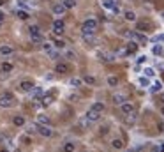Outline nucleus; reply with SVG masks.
Listing matches in <instances>:
<instances>
[{"label": "nucleus", "instance_id": "nucleus-1", "mask_svg": "<svg viewBox=\"0 0 164 152\" xmlns=\"http://www.w3.org/2000/svg\"><path fill=\"white\" fill-rule=\"evenodd\" d=\"M29 34H30L32 41H34L36 44H43V34H41V29H39L37 25H30Z\"/></svg>", "mask_w": 164, "mask_h": 152}, {"label": "nucleus", "instance_id": "nucleus-2", "mask_svg": "<svg viewBox=\"0 0 164 152\" xmlns=\"http://www.w3.org/2000/svg\"><path fill=\"white\" fill-rule=\"evenodd\" d=\"M97 30V21L95 20H85L81 27V34H95Z\"/></svg>", "mask_w": 164, "mask_h": 152}, {"label": "nucleus", "instance_id": "nucleus-3", "mask_svg": "<svg viewBox=\"0 0 164 152\" xmlns=\"http://www.w3.org/2000/svg\"><path fill=\"white\" fill-rule=\"evenodd\" d=\"M13 103H14V97H13L11 94H2L0 95V106H2V108H11Z\"/></svg>", "mask_w": 164, "mask_h": 152}, {"label": "nucleus", "instance_id": "nucleus-4", "mask_svg": "<svg viewBox=\"0 0 164 152\" xmlns=\"http://www.w3.org/2000/svg\"><path fill=\"white\" fill-rule=\"evenodd\" d=\"M37 133L44 138H51L53 136V129H50V126H43V124H39L37 126Z\"/></svg>", "mask_w": 164, "mask_h": 152}, {"label": "nucleus", "instance_id": "nucleus-5", "mask_svg": "<svg viewBox=\"0 0 164 152\" xmlns=\"http://www.w3.org/2000/svg\"><path fill=\"white\" fill-rule=\"evenodd\" d=\"M102 7L109 9V11H113V13H118L120 9H118V0H102Z\"/></svg>", "mask_w": 164, "mask_h": 152}, {"label": "nucleus", "instance_id": "nucleus-6", "mask_svg": "<svg viewBox=\"0 0 164 152\" xmlns=\"http://www.w3.org/2000/svg\"><path fill=\"white\" fill-rule=\"evenodd\" d=\"M64 29H65V23L62 21V20H55V21H53V34L62 36V34H64Z\"/></svg>", "mask_w": 164, "mask_h": 152}, {"label": "nucleus", "instance_id": "nucleus-7", "mask_svg": "<svg viewBox=\"0 0 164 152\" xmlns=\"http://www.w3.org/2000/svg\"><path fill=\"white\" fill-rule=\"evenodd\" d=\"M43 50L46 51V53H48L51 58H53V60L57 58V51L53 50V44H51V43H43Z\"/></svg>", "mask_w": 164, "mask_h": 152}, {"label": "nucleus", "instance_id": "nucleus-8", "mask_svg": "<svg viewBox=\"0 0 164 152\" xmlns=\"http://www.w3.org/2000/svg\"><path fill=\"white\" fill-rule=\"evenodd\" d=\"M86 119H88V120H90V122H97V120H99V119H101V113H99V111H95V110H92V108H90V110H88V111H86Z\"/></svg>", "mask_w": 164, "mask_h": 152}, {"label": "nucleus", "instance_id": "nucleus-9", "mask_svg": "<svg viewBox=\"0 0 164 152\" xmlns=\"http://www.w3.org/2000/svg\"><path fill=\"white\" fill-rule=\"evenodd\" d=\"M65 13V6L62 4V2H57L55 6H53V14H57V16H62Z\"/></svg>", "mask_w": 164, "mask_h": 152}, {"label": "nucleus", "instance_id": "nucleus-10", "mask_svg": "<svg viewBox=\"0 0 164 152\" xmlns=\"http://www.w3.org/2000/svg\"><path fill=\"white\" fill-rule=\"evenodd\" d=\"M111 99H113V104H116V106H120V104H124V103L127 101V97L124 94H113Z\"/></svg>", "mask_w": 164, "mask_h": 152}, {"label": "nucleus", "instance_id": "nucleus-11", "mask_svg": "<svg viewBox=\"0 0 164 152\" xmlns=\"http://www.w3.org/2000/svg\"><path fill=\"white\" fill-rule=\"evenodd\" d=\"M120 110H122V113H124V115H129V113H132V111H134V106H132V104H131V103H124V104H120Z\"/></svg>", "mask_w": 164, "mask_h": 152}, {"label": "nucleus", "instance_id": "nucleus-12", "mask_svg": "<svg viewBox=\"0 0 164 152\" xmlns=\"http://www.w3.org/2000/svg\"><path fill=\"white\" fill-rule=\"evenodd\" d=\"M37 124H43V126H50L51 124V119L48 115H44V113H39L37 115Z\"/></svg>", "mask_w": 164, "mask_h": 152}, {"label": "nucleus", "instance_id": "nucleus-13", "mask_svg": "<svg viewBox=\"0 0 164 152\" xmlns=\"http://www.w3.org/2000/svg\"><path fill=\"white\" fill-rule=\"evenodd\" d=\"M99 57H101V60H104V62H113L115 60V55L113 53H108V51H99Z\"/></svg>", "mask_w": 164, "mask_h": 152}, {"label": "nucleus", "instance_id": "nucleus-14", "mask_svg": "<svg viewBox=\"0 0 164 152\" xmlns=\"http://www.w3.org/2000/svg\"><path fill=\"white\" fill-rule=\"evenodd\" d=\"M20 87H21L23 92H32V90H34V83H32V81H29V80H25V81H21V83H20Z\"/></svg>", "mask_w": 164, "mask_h": 152}, {"label": "nucleus", "instance_id": "nucleus-15", "mask_svg": "<svg viewBox=\"0 0 164 152\" xmlns=\"http://www.w3.org/2000/svg\"><path fill=\"white\" fill-rule=\"evenodd\" d=\"M132 37H134L138 43H141V44H147V43H148V37L143 36V34H139V32H132Z\"/></svg>", "mask_w": 164, "mask_h": 152}, {"label": "nucleus", "instance_id": "nucleus-16", "mask_svg": "<svg viewBox=\"0 0 164 152\" xmlns=\"http://www.w3.org/2000/svg\"><path fill=\"white\" fill-rule=\"evenodd\" d=\"M0 55H13V46L2 44V46H0Z\"/></svg>", "mask_w": 164, "mask_h": 152}, {"label": "nucleus", "instance_id": "nucleus-17", "mask_svg": "<svg viewBox=\"0 0 164 152\" xmlns=\"http://www.w3.org/2000/svg\"><path fill=\"white\" fill-rule=\"evenodd\" d=\"M41 101H43V103H41L43 106H50L51 103H53V95H51V94H46L43 99H41Z\"/></svg>", "mask_w": 164, "mask_h": 152}, {"label": "nucleus", "instance_id": "nucleus-18", "mask_svg": "<svg viewBox=\"0 0 164 152\" xmlns=\"http://www.w3.org/2000/svg\"><path fill=\"white\" fill-rule=\"evenodd\" d=\"M55 72H58V74H65V72H67V65L65 64H57L55 65Z\"/></svg>", "mask_w": 164, "mask_h": 152}, {"label": "nucleus", "instance_id": "nucleus-19", "mask_svg": "<svg viewBox=\"0 0 164 152\" xmlns=\"http://www.w3.org/2000/svg\"><path fill=\"white\" fill-rule=\"evenodd\" d=\"M83 36V41L85 43H88V44H93L95 43V37H93V34H81Z\"/></svg>", "mask_w": 164, "mask_h": 152}, {"label": "nucleus", "instance_id": "nucleus-20", "mask_svg": "<svg viewBox=\"0 0 164 152\" xmlns=\"http://www.w3.org/2000/svg\"><path fill=\"white\" fill-rule=\"evenodd\" d=\"M161 88H162V83L161 81H155L152 87H150V92H154V94H157V92H161Z\"/></svg>", "mask_w": 164, "mask_h": 152}, {"label": "nucleus", "instance_id": "nucleus-21", "mask_svg": "<svg viewBox=\"0 0 164 152\" xmlns=\"http://www.w3.org/2000/svg\"><path fill=\"white\" fill-rule=\"evenodd\" d=\"M134 122H136V113H134V111H132V113H129V115H125V124L132 126Z\"/></svg>", "mask_w": 164, "mask_h": 152}, {"label": "nucleus", "instance_id": "nucleus-22", "mask_svg": "<svg viewBox=\"0 0 164 152\" xmlns=\"http://www.w3.org/2000/svg\"><path fill=\"white\" fill-rule=\"evenodd\" d=\"M124 18H125L127 21H136V14L132 11H125V13H124Z\"/></svg>", "mask_w": 164, "mask_h": 152}, {"label": "nucleus", "instance_id": "nucleus-23", "mask_svg": "<svg viewBox=\"0 0 164 152\" xmlns=\"http://www.w3.org/2000/svg\"><path fill=\"white\" fill-rule=\"evenodd\" d=\"M111 145H113V149H116V150H118V149H124V142H122L120 138H115L113 142H111Z\"/></svg>", "mask_w": 164, "mask_h": 152}, {"label": "nucleus", "instance_id": "nucleus-24", "mask_svg": "<svg viewBox=\"0 0 164 152\" xmlns=\"http://www.w3.org/2000/svg\"><path fill=\"white\" fill-rule=\"evenodd\" d=\"M152 53H154V55H162V53H164V48L161 46V44H155V46L152 48Z\"/></svg>", "mask_w": 164, "mask_h": 152}, {"label": "nucleus", "instance_id": "nucleus-25", "mask_svg": "<svg viewBox=\"0 0 164 152\" xmlns=\"http://www.w3.org/2000/svg\"><path fill=\"white\" fill-rule=\"evenodd\" d=\"M13 124H14V126H23V124H25V119H23L21 115H16L14 119H13Z\"/></svg>", "mask_w": 164, "mask_h": 152}, {"label": "nucleus", "instance_id": "nucleus-26", "mask_svg": "<svg viewBox=\"0 0 164 152\" xmlns=\"http://www.w3.org/2000/svg\"><path fill=\"white\" fill-rule=\"evenodd\" d=\"M92 110H95V111L102 113V111H104V104H102V103H93V104H92Z\"/></svg>", "mask_w": 164, "mask_h": 152}, {"label": "nucleus", "instance_id": "nucleus-27", "mask_svg": "<svg viewBox=\"0 0 164 152\" xmlns=\"http://www.w3.org/2000/svg\"><path fill=\"white\" fill-rule=\"evenodd\" d=\"M108 85H109V87H116V85H118V78H116V76H109V78H108Z\"/></svg>", "mask_w": 164, "mask_h": 152}, {"label": "nucleus", "instance_id": "nucleus-28", "mask_svg": "<svg viewBox=\"0 0 164 152\" xmlns=\"http://www.w3.org/2000/svg\"><path fill=\"white\" fill-rule=\"evenodd\" d=\"M69 85L74 87V88H78L79 85H81V80H79V78H71V80H69Z\"/></svg>", "mask_w": 164, "mask_h": 152}, {"label": "nucleus", "instance_id": "nucleus-29", "mask_svg": "<svg viewBox=\"0 0 164 152\" xmlns=\"http://www.w3.org/2000/svg\"><path fill=\"white\" fill-rule=\"evenodd\" d=\"M145 76H147V78H154V76H155V71H154V69H152V67H145Z\"/></svg>", "mask_w": 164, "mask_h": 152}, {"label": "nucleus", "instance_id": "nucleus-30", "mask_svg": "<svg viewBox=\"0 0 164 152\" xmlns=\"http://www.w3.org/2000/svg\"><path fill=\"white\" fill-rule=\"evenodd\" d=\"M0 69L4 72H9V71H13V64H9V62H4V64L0 65Z\"/></svg>", "mask_w": 164, "mask_h": 152}, {"label": "nucleus", "instance_id": "nucleus-31", "mask_svg": "<svg viewBox=\"0 0 164 152\" xmlns=\"http://www.w3.org/2000/svg\"><path fill=\"white\" fill-rule=\"evenodd\" d=\"M83 81H85V83H88V85H95V78H93V76H90V74L83 76Z\"/></svg>", "mask_w": 164, "mask_h": 152}, {"label": "nucleus", "instance_id": "nucleus-32", "mask_svg": "<svg viewBox=\"0 0 164 152\" xmlns=\"http://www.w3.org/2000/svg\"><path fill=\"white\" fill-rule=\"evenodd\" d=\"M138 83H139L141 87H148V85H150V81H148V78H147V76H141V78L138 80Z\"/></svg>", "mask_w": 164, "mask_h": 152}, {"label": "nucleus", "instance_id": "nucleus-33", "mask_svg": "<svg viewBox=\"0 0 164 152\" xmlns=\"http://www.w3.org/2000/svg\"><path fill=\"white\" fill-rule=\"evenodd\" d=\"M136 50H138V44L131 41V43L127 44V53H132V51H136Z\"/></svg>", "mask_w": 164, "mask_h": 152}, {"label": "nucleus", "instance_id": "nucleus-34", "mask_svg": "<svg viewBox=\"0 0 164 152\" xmlns=\"http://www.w3.org/2000/svg\"><path fill=\"white\" fill-rule=\"evenodd\" d=\"M62 4L65 6V9H71V7H74V6H76V2H74V0H64Z\"/></svg>", "mask_w": 164, "mask_h": 152}, {"label": "nucleus", "instance_id": "nucleus-35", "mask_svg": "<svg viewBox=\"0 0 164 152\" xmlns=\"http://www.w3.org/2000/svg\"><path fill=\"white\" fill-rule=\"evenodd\" d=\"M16 14H18L20 20H27V18H29V13H27V11H18Z\"/></svg>", "mask_w": 164, "mask_h": 152}, {"label": "nucleus", "instance_id": "nucleus-36", "mask_svg": "<svg viewBox=\"0 0 164 152\" xmlns=\"http://www.w3.org/2000/svg\"><path fill=\"white\" fill-rule=\"evenodd\" d=\"M64 152H74V143H65L64 145Z\"/></svg>", "mask_w": 164, "mask_h": 152}, {"label": "nucleus", "instance_id": "nucleus-37", "mask_svg": "<svg viewBox=\"0 0 164 152\" xmlns=\"http://www.w3.org/2000/svg\"><path fill=\"white\" fill-rule=\"evenodd\" d=\"M32 92H34V97H41V95H43V88H36V87H34Z\"/></svg>", "mask_w": 164, "mask_h": 152}, {"label": "nucleus", "instance_id": "nucleus-38", "mask_svg": "<svg viewBox=\"0 0 164 152\" xmlns=\"http://www.w3.org/2000/svg\"><path fill=\"white\" fill-rule=\"evenodd\" d=\"M53 46H55V48H64V46H65V43H64V41H60V39H58V41H55V43H53Z\"/></svg>", "mask_w": 164, "mask_h": 152}, {"label": "nucleus", "instance_id": "nucleus-39", "mask_svg": "<svg viewBox=\"0 0 164 152\" xmlns=\"http://www.w3.org/2000/svg\"><path fill=\"white\" fill-rule=\"evenodd\" d=\"M79 124H81L83 127H88V126H90V120H88V119L85 117V119H81V122H79Z\"/></svg>", "mask_w": 164, "mask_h": 152}, {"label": "nucleus", "instance_id": "nucleus-40", "mask_svg": "<svg viewBox=\"0 0 164 152\" xmlns=\"http://www.w3.org/2000/svg\"><path fill=\"white\" fill-rule=\"evenodd\" d=\"M154 43H159V41H164V34H159V36H155L154 39H152Z\"/></svg>", "mask_w": 164, "mask_h": 152}, {"label": "nucleus", "instance_id": "nucleus-41", "mask_svg": "<svg viewBox=\"0 0 164 152\" xmlns=\"http://www.w3.org/2000/svg\"><path fill=\"white\" fill-rule=\"evenodd\" d=\"M145 60H147V57H145V55H141V57H138V64H143Z\"/></svg>", "mask_w": 164, "mask_h": 152}, {"label": "nucleus", "instance_id": "nucleus-42", "mask_svg": "<svg viewBox=\"0 0 164 152\" xmlns=\"http://www.w3.org/2000/svg\"><path fill=\"white\" fill-rule=\"evenodd\" d=\"M65 55H67V58H74V57H76V55H74V53H72V51H67V53H65Z\"/></svg>", "mask_w": 164, "mask_h": 152}, {"label": "nucleus", "instance_id": "nucleus-43", "mask_svg": "<svg viewBox=\"0 0 164 152\" xmlns=\"http://www.w3.org/2000/svg\"><path fill=\"white\" fill-rule=\"evenodd\" d=\"M2 20H4V13H2V11H0V21H2Z\"/></svg>", "mask_w": 164, "mask_h": 152}, {"label": "nucleus", "instance_id": "nucleus-44", "mask_svg": "<svg viewBox=\"0 0 164 152\" xmlns=\"http://www.w3.org/2000/svg\"><path fill=\"white\" fill-rule=\"evenodd\" d=\"M125 152H136V150H134V149H127Z\"/></svg>", "mask_w": 164, "mask_h": 152}, {"label": "nucleus", "instance_id": "nucleus-45", "mask_svg": "<svg viewBox=\"0 0 164 152\" xmlns=\"http://www.w3.org/2000/svg\"><path fill=\"white\" fill-rule=\"evenodd\" d=\"M161 101L164 103V92H162V94H161Z\"/></svg>", "mask_w": 164, "mask_h": 152}, {"label": "nucleus", "instance_id": "nucleus-46", "mask_svg": "<svg viewBox=\"0 0 164 152\" xmlns=\"http://www.w3.org/2000/svg\"><path fill=\"white\" fill-rule=\"evenodd\" d=\"M0 152H9V150H7V149H2V150H0Z\"/></svg>", "mask_w": 164, "mask_h": 152}, {"label": "nucleus", "instance_id": "nucleus-47", "mask_svg": "<svg viewBox=\"0 0 164 152\" xmlns=\"http://www.w3.org/2000/svg\"><path fill=\"white\" fill-rule=\"evenodd\" d=\"M161 113H162V115H164V108H162V110H161Z\"/></svg>", "mask_w": 164, "mask_h": 152}, {"label": "nucleus", "instance_id": "nucleus-48", "mask_svg": "<svg viewBox=\"0 0 164 152\" xmlns=\"http://www.w3.org/2000/svg\"><path fill=\"white\" fill-rule=\"evenodd\" d=\"M2 4H4V0H0V6H2Z\"/></svg>", "mask_w": 164, "mask_h": 152}, {"label": "nucleus", "instance_id": "nucleus-49", "mask_svg": "<svg viewBox=\"0 0 164 152\" xmlns=\"http://www.w3.org/2000/svg\"><path fill=\"white\" fill-rule=\"evenodd\" d=\"M0 27H2V21H0Z\"/></svg>", "mask_w": 164, "mask_h": 152}, {"label": "nucleus", "instance_id": "nucleus-50", "mask_svg": "<svg viewBox=\"0 0 164 152\" xmlns=\"http://www.w3.org/2000/svg\"><path fill=\"white\" fill-rule=\"evenodd\" d=\"M162 16H164V13H162Z\"/></svg>", "mask_w": 164, "mask_h": 152}]
</instances>
